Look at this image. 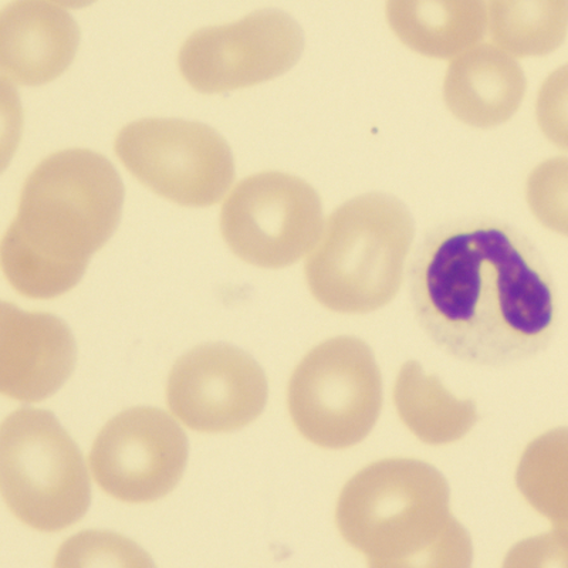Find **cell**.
Wrapping results in <instances>:
<instances>
[{"label": "cell", "mask_w": 568, "mask_h": 568, "mask_svg": "<svg viewBox=\"0 0 568 568\" xmlns=\"http://www.w3.org/2000/svg\"><path fill=\"white\" fill-rule=\"evenodd\" d=\"M414 235L408 207L393 195L369 192L338 206L304 267L314 298L343 314L387 306L404 282Z\"/></svg>", "instance_id": "obj_4"}, {"label": "cell", "mask_w": 568, "mask_h": 568, "mask_svg": "<svg viewBox=\"0 0 568 568\" xmlns=\"http://www.w3.org/2000/svg\"><path fill=\"white\" fill-rule=\"evenodd\" d=\"M488 30L514 58L549 54L565 42L568 0H495L488 3Z\"/></svg>", "instance_id": "obj_18"}, {"label": "cell", "mask_w": 568, "mask_h": 568, "mask_svg": "<svg viewBox=\"0 0 568 568\" xmlns=\"http://www.w3.org/2000/svg\"><path fill=\"white\" fill-rule=\"evenodd\" d=\"M445 476L424 460L374 462L339 494V535L374 568H466L468 530L455 519Z\"/></svg>", "instance_id": "obj_3"}, {"label": "cell", "mask_w": 568, "mask_h": 568, "mask_svg": "<svg viewBox=\"0 0 568 568\" xmlns=\"http://www.w3.org/2000/svg\"><path fill=\"white\" fill-rule=\"evenodd\" d=\"M526 89L524 70L514 55L496 44L481 43L450 62L444 101L462 123L491 129L517 113Z\"/></svg>", "instance_id": "obj_15"}, {"label": "cell", "mask_w": 568, "mask_h": 568, "mask_svg": "<svg viewBox=\"0 0 568 568\" xmlns=\"http://www.w3.org/2000/svg\"><path fill=\"white\" fill-rule=\"evenodd\" d=\"M288 413L298 433L324 449H347L372 433L383 408V377L357 337L327 339L294 369Z\"/></svg>", "instance_id": "obj_6"}, {"label": "cell", "mask_w": 568, "mask_h": 568, "mask_svg": "<svg viewBox=\"0 0 568 568\" xmlns=\"http://www.w3.org/2000/svg\"><path fill=\"white\" fill-rule=\"evenodd\" d=\"M187 439L164 410H124L101 429L90 455L101 489L129 504L170 494L184 474Z\"/></svg>", "instance_id": "obj_10"}, {"label": "cell", "mask_w": 568, "mask_h": 568, "mask_svg": "<svg viewBox=\"0 0 568 568\" xmlns=\"http://www.w3.org/2000/svg\"><path fill=\"white\" fill-rule=\"evenodd\" d=\"M80 29L69 10L52 2H17L0 17L3 74L23 85H42L69 69Z\"/></svg>", "instance_id": "obj_14"}, {"label": "cell", "mask_w": 568, "mask_h": 568, "mask_svg": "<svg viewBox=\"0 0 568 568\" xmlns=\"http://www.w3.org/2000/svg\"><path fill=\"white\" fill-rule=\"evenodd\" d=\"M394 404L404 425L426 445L454 444L479 419L474 400L456 398L417 362L405 363L399 369Z\"/></svg>", "instance_id": "obj_17"}, {"label": "cell", "mask_w": 568, "mask_h": 568, "mask_svg": "<svg viewBox=\"0 0 568 568\" xmlns=\"http://www.w3.org/2000/svg\"><path fill=\"white\" fill-rule=\"evenodd\" d=\"M385 13L400 42L433 59L458 58L488 30V3L478 0H393Z\"/></svg>", "instance_id": "obj_16"}, {"label": "cell", "mask_w": 568, "mask_h": 568, "mask_svg": "<svg viewBox=\"0 0 568 568\" xmlns=\"http://www.w3.org/2000/svg\"><path fill=\"white\" fill-rule=\"evenodd\" d=\"M536 115L542 134L568 151V63L552 71L541 84Z\"/></svg>", "instance_id": "obj_21"}, {"label": "cell", "mask_w": 568, "mask_h": 568, "mask_svg": "<svg viewBox=\"0 0 568 568\" xmlns=\"http://www.w3.org/2000/svg\"><path fill=\"white\" fill-rule=\"evenodd\" d=\"M324 230L322 200L301 178L262 172L233 187L221 212L223 240L242 261L282 268L312 253Z\"/></svg>", "instance_id": "obj_8"}, {"label": "cell", "mask_w": 568, "mask_h": 568, "mask_svg": "<svg viewBox=\"0 0 568 568\" xmlns=\"http://www.w3.org/2000/svg\"><path fill=\"white\" fill-rule=\"evenodd\" d=\"M516 485L551 531L517 545L505 566L568 567V428L531 440L517 465Z\"/></svg>", "instance_id": "obj_13"}, {"label": "cell", "mask_w": 568, "mask_h": 568, "mask_svg": "<svg viewBox=\"0 0 568 568\" xmlns=\"http://www.w3.org/2000/svg\"><path fill=\"white\" fill-rule=\"evenodd\" d=\"M115 152L142 184L184 206L215 205L235 178L227 142L194 121H135L116 136Z\"/></svg>", "instance_id": "obj_7"}, {"label": "cell", "mask_w": 568, "mask_h": 568, "mask_svg": "<svg viewBox=\"0 0 568 568\" xmlns=\"http://www.w3.org/2000/svg\"><path fill=\"white\" fill-rule=\"evenodd\" d=\"M0 486L4 501L39 531L65 529L88 511L89 471L83 456L48 410L22 408L0 430Z\"/></svg>", "instance_id": "obj_5"}, {"label": "cell", "mask_w": 568, "mask_h": 568, "mask_svg": "<svg viewBox=\"0 0 568 568\" xmlns=\"http://www.w3.org/2000/svg\"><path fill=\"white\" fill-rule=\"evenodd\" d=\"M123 202L121 178L98 152L64 150L40 162L2 242V267L14 291L52 298L73 288L113 235Z\"/></svg>", "instance_id": "obj_2"}, {"label": "cell", "mask_w": 568, "mask_h": 568, "mask_svg": "<svg viewBox=\"0 0 568 568\" xmlns=\"http://www.w3.org/2000/svg\"><path fill=\"white\" fill-rule=\"evenodd\" d=\"M532 215L547 227L568 237V159L556 156L531 171L526 186Z\"/></svg>", "instance_id": "obj_20"}, {"label": "cell", "mask_w": 568, "mask_h": 568, "mask_svg": "<svg viewBox=\"0 0 568 568\" xmlns=\"http://www.w3.org/2000/svg\"><path fill=\"white\" fill-rule=\"evenodd\" d=\"M75 344L62 320L48 313L0 308V389L36 403L53 395L73 373Z\"/></svg>", "instance_id": "obj_12"}, {"label": "cell", "mask_w": 568, "mask_h": 568, "mask_svg": "<svg viewBox=\"0 0 568 568\" xmlns=\"http://www.w3.org/2000/svg\"><path fill=\"white\" fill-rule=\"evenodd\" d=\"M172 414L201 433H231L265 409L267 382L258 364L227 344H205L178 359L166 385Z\"/></svg>", "instance_id": "obj_11"}, {"label": "cell", "mask_w": 568, "mask_h": 568, "mask_svg": "<svg viewBox=\"0 0 568 568\" xmlns=\"http://www.w3.org/2000/svg\"><path fill=\"white\" fill-rule=\"evenodd\" d=\"M304 50L301 27L278 10H261L223 27L197 30L182 45L178 64L201 93H223L286 73Z\"/></svg>", "instance_id": "obj_9"}, {"label": "cell", "mask_w": 568, "mask_h": 568, "mask_svg": "<svg viewBox=\"0 0 568 568\" xmlns=\"http://www.w3.org/2000/svg\"><path fill=\"white\" fill-rule=\"evenodd\" d=\"M55 567H152L150 556L134 541L106 531H84L64 542Z\"/></svg>", "instance_id": "obj_19"}, {"label": "cell", "mask_w": 568, "mask_h": 568, "mask_svg": "<svg viewBox=\"0 0 568 568\" xmlns=\"http://www.w3.org/2000/svg\"><path fill=\"white\" fill-rule=\"evenodd\" d=\"M409 296L435 346L480 367L535 357L555 329V284L539 248L490 217L430 227L409 265Z\"/></svg>", "instance_id": "obj_1"}]
</instances>
